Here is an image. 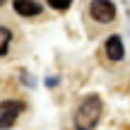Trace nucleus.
<instances>
[{
	"instance_id": "1",
	"label": "nucleus",
	"mask_w": 130,
	"mask_h": 130,
	"mask_svg": "<svg viewBox=\"0 0 130 130\" xmlns=\"http://www.w3.org/2000/svg\"><path fill=\"white\" fill-rule=\"evenodd\" d=\"M101 99L96 94H89L82 99V104L75 111V130H94V125L101 118Z\"/></svg>"
},
{
	"instance_id": "2",
	"label": "nucleus",
	"mask_w": 130,
	"mask_h": 130,
	"mask_svg": "<svg viewBox=\"0 0 130 130\" xmlns=\"http://www.w3.org/2000/svg\"><path fill=\"white\" fill-rule=\"evenodd\" d=\"M24 104L17 99H7V101H0V130H7L17 123L19 113H22Z\"/></svg>"
},
{
	"instance_id": "3",
	"label": "nucleus",
	"mask_w": 130,
	"mask_h": 130,
	"mask_svg": "<svg viewBox=\"0 0 130 130\" xmlns=\"http://www.w3.org/2000/svg\"><path fill=\"white\" fill-rule=\"evenodd\" d=\"M89 14H92L94 22L108 24V22L116 19V5H113L111 0H92V5H89Z\"/></svg>"
},
{
	"instance_id": "4",
	"label": "nucleus",
	"mask_w": 130,
	"mask_h": 130,
	"mask_svg": "<svg viewBox=\"0 0 130 130\" xmlns=\"http://www.w3.org/2000/svg\"><path fill=\"white\" fill-rule=\"evenodd\" d=\"M12 7L22 17H36V14H41V3H36V0H12Z\"/></svg>"
},
{
	"instance_id": "5",
	"label": "nucleus",
	"mask_w": 130,
	"mask_h": 130,
	"mask_svg": "<svg viewBox=\"0 0 130 130\" xmlns=\"http://www.w3.org/2000/svg\"><path fill=\"white\" fill-rule=\"evenodd\" d=\"M106 56L111 58L113 63L123 60L125 48H123V39H121V36H108V39H106Z\"/></svg>"
},
{
	"instance_id": "6",
	"label": "nucleus",
	"mask_w": 130,
	"mask_h": 130,
	"mask_svg": "<svg viewBox=\"0 0 130 130\" xmlns=\"http://www.w3.org/2000/svg\"><path fill=\"white\" fill-rule=\"evenodd\" d=\"M10 43H12V31L7 27H0V56L10 51Z\"/></svg>"
},
{
	"instance_id": "7",
	"label": "nucleus",
	"mask_w": 130,
	"mask_h": 130,
	"mask_svg": "<svg viewBox=\"0 0 130 130\" xmlns=\"http://www.w3.org/2000/svg\"><path fill=\"white\" fill-rule=\"evenodd\" d=\"M46 3L51 5L53 10H60V12H63V10H68L70 5H72V0H46Z\"/></svg>"
},
{
	"instance_id": "8",
	"label": "nucleus",
	"mask_w": 130,
	"mask_h": 130,
	"mask_svg": "<svg viewBox=\"0 0 130 130\" xmlns=\"http://www.w3.org/2000/svg\"><path fill=\"white\" fill-rule=\"evenodd\" d=\"M5 3H7V0H0V7H3V5H5Z\"/></svg>"
}]
</instances>
